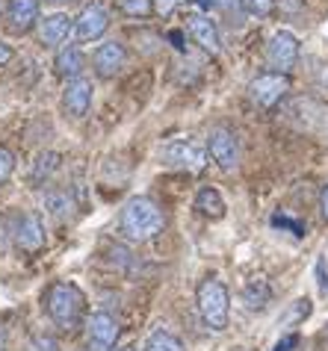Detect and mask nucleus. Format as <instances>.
I'll return each instance as SVG.
<instances>
[{"label":"nucleus","instance_id":"obj_1","mask_svg":"<svg viewBox=\"0 0 328 351\" xmlns=\"http://www.w3.org/2000/svg\"><path fill=\"white\" fill-rule=\"evenodd\" d=\"M119 224H121V233L130 242H148L163 230L166 219H163V210L157 207V201L145 198V195H137V198H130L124 204Z\"/></svg>","mask_w":328,"mask_h":351},{"label":"nucleus","instance_id":"obj_2","mask_svg":"<svg viewBox=\"0 0 328 351\" xmlns=\"http://www.w3.org/2000/svg\"><path fill=\"white\" fill-rule=\"evenodd\" d=\"M45 307H47V316H51L56 325L65 328V330H74L83 319V310H86V295L80 292V287L69 284V280H60L47 289L45 295Z\"/></svg>","mask_w":328,"mask_h":351},{"label":"nucleus","instance_id":"obj_3","mask_svg":"<svg viewBox=\"0 0 328 351\" xmlns=\"http://www.w3.org/2000/svg\"><path fill=\"white\" fill-rule=\"evenodd\" d=\"M207 145H201L192 136H180V139H169L160 148V160L169 169H183V171H201L207 165Z\"/></svg>","mask_w":328,"mask_h":351},{"label":"nucleus","instance_id":"obj_4","mask_svg":"<svg viewBox=\"0 0 328 351\" xmlns=\"http://www.w3.org/2000/svg\"><path fill=\"white\" fill-rule=\"evenodd\" d=\"M198 310L201 319L207 322L210 330H225L228 328V289L222 280L207 278L198 287Z\"/></svg>","mask_w":328,"mask_h":351},{"label":"nucleus","instance_id":"obj_5","mask_svg":"<svg viewBox=\"0 0 328 351\" xmlns=\"http://www.w3.org/2000/svg\"><path fill=\"white\" fill-rule=\"evenodd\" d=\"M290 92V80L287 74L281 71H266V74H257L252 83H248V97H252L255 106H275L281 97Z\"/></svg>","mask_w":328,"mask_h":351},{"label":"nucleus","instance_id":"obj_6","mask_svg":"<svg viewBox=\"0 0 328 351\" xmlns=\"http://www.w3.org/2000/svg\"><path fill=\"white\" fill-rule=\"evenodd\" d=\"M207 154L213 157V162L222 171H237L239 165V139L237 133H231L228 128H213L207 136Z\"/></svg>","mask_w":328,"mask_h":351},{"label":"nucleus","instance_id":"obj_7","mask_svg":"<svg viewBox=\"0 0 328 351\" xmlns=\"http://www.w3.org/2000/svg\"><path fill=\"white\" fill-rule=\"evenodd\" d=\"M115 339H119V322L107 310H98L86 322V343L89 351H113Z\"/></svg>","mask_w":328,"mask_h":351},{"label":"nucleus","instance_id":"obj_8","mask_svg":"<svg viewBox=\"0 0 328 351\" xmlns=\"http://www.w3.org/2000/svg\"><path fill=\"white\" fill-rule=\"evenodd\" d=\"M298 60V38L290 30H278L266 45V62L275 68V71L287 74Z\"/></svg>","mask_w":328,"mask_h":351},{"label":"nucleus","instance_id":"obj_9","mask_svg":"<svg viewBox=\"0 0 328 351\" xmlns=\"http://www.w3.org/2000/svg\"><path fill=\"white\" fill-rule=\"evenodd\" d=\"M107 27H110V12L101 3H89V6L80 9V15H77L74 33L80 42H95V38H101L107 33Z\"/></svg>","mask_w":328,"mask_h":351},{"label":"nucleus","instance_id":"obj_10","mask_svg":"<svg viewBox=\"0 0 328 351\" xmlns=\"http://www.w3.org/2000/svg\"><path fill=\"white\" fill-rule=\"evenodd\" d=\"M128 62V51L119 45V42H104L98 45V51L92 53V65H95V74L104 77V80H110L115 77Z\"/></svg>","mask_w":328,"mask_h":351},{"label":"nucleus","instance_id":"obj_11","mask_svg":"<svg viewBox=\"0 0 328 351\" xmlns=\"http://www.w3.org/2000/svg\"><path fill=\"white\" fill-rule=\"evenodd\" d=\"M62 106L71 119H83L92 106V83L86 77H77V80H69L62 92Z\"/></svg>","mask_w":328,"mask_h":351},{"label":"nucleus","instance_id":"obj_12","mask_svg":"<svg viewBox=\"0 0 328 351\" xmlns=\"http://www.w3.org/2000/svg\"><path fill=\"white\" fill-rule=\"evenodd\" d=\"M12 233H15V242H18L21 251H38L45 245V228H42V219H38L36 213L18 216Z\"/></svg>","mask_w":328,"mask_h":351},{"label":"nucleus","instance_id":"obj_13","mask_svg":"<svg viewBox=\"0 0 328 351\" xmlns=\"http://www.w3.org/2000/svg\"><path fill=\"white\" fill-rule=\"evenodd\" d=\"M74 30V21L65 12H56V15H47L38 21V38H42V45H62L65 38H69V33Z\"/></svg>","mask_w":328,"mask_h":351},{"label":"nucleus","instance_id":"obj_14","mask_svg":"<svg viewBox=\"0 0 328 351\" xmlns=\"http://www.w3.org/2000/svg\"><path fill=\"white\" fill-rule=\"evenodd\" d=\"M6 18L15 33H27L38 21V0H9Z\"/></svg>","mask_w":328,"mask_h":351},{"label":"nucleus","instance_id":"obj_15","mask_svg":"<svg viewBox=\"0 0 328 351\" xmlns=\"http://www.w3.org/2000/svg\"><path fill=\"white\" fill-rule=\"evenodd\" d=\"M187 27H189V36L196 38V45H201L207 53H219V30L216 24L210 21L207 15H192L187 18Z\"/></svg>","mask_w":328,"mask_h":351},{"label":"nucleus","instance_id":"obj_16","mask_svg":"<svg viewBox=\"0 0 328 351\" xmlns=\"http://www.w3.org/2000/svg\"><path fill=\"white\" fill-rule=\"evenodd\" d=\"M83 65H86L83 51H80V47H74V45L62 47V51L56 53V62H54L56 74L65 77V80H77V77L83 74Z\"/></svg>","mask_w":328,"mask_h":351},{"label":"nucleus","instance_id":"obj_17","mask_svg":"<svg viewBox=\"0 0 328 351\" xmlns=\"http://www.w3.org/2000/svg\"><path fill=\"white\" fill-rule=\"evenodd\" d=\"M196 210L201 213V216H207V219H222L225 216V201H222L219 189H213V186L201 189L196 195Z\"/></svg>","mask_w":328,"mask_h":351},{"label":"nucleus","instance_id":"obj_18","mask_svg":"<svg viewBox=\"0 0 328 351\" xmlns=\"http://www.w3.org/2000/svg\"><path fill=\"white\" fill-rule=\"evenodd\" d=\"M269 298H272V289H269V284H266L263 278H257V280H252V284H246V289H243V301H246L248 310H263L269 304Z\"/></svg>","mask_w":328,"mask_h":351},{"label":"nucleus","instance_id":"obj_19","mask_svg":"<svg viewBox=\"0 0 328 351\" xmlns=\"http://www.w3.org/2000/svg\"><path fill=\"white\" fill-rule=\"evenodd\" d=\"M45 207L51 210L54 219H69L71 213H74V198H71L69 192L56 189V192H47L45 195Z\"/></svg>","mask_w":328,"mask_h":351},{"label":"nucleus","instance_id":"obj_20","mask_svg":"<svg viewBox=\"0 0 328 351\" xmlns=\"http://www.w3.org/2000/svg\"><path fill=\"white\" fill-rule=\"evenodd\" d=\"M142 351H183V343L175 337V334H169V330H154V334L145 339V348Z\"/></svg>","mask_w":328,"mask_h":351},{"label":"nucleus","instance_id":"obj_21","mask_svg":"<svg viewBox=\"0 0 328 351\" xmlns=\"http://www.w3.org/2000/svg\"><path fill=\"white\" fill-rule=\"evenodd\" d=\"M56 169H60V154L47 151V154H42V157L36 160L33 171H30V180H33V183H42V180L51 178V174H54Z\"/></svg>","mask_w":328,"mask_h":351},{"label":"nucleus","instance_id":"obj_22","mask_svg":"<svg viewBox=\"0 0 328 351\" xmlns=\"http://www.w3.org/2000/svg\"><path fill=\"white\" fill-rule=\"evenodd\" d=\"M115 6H119L124 15H130V18H145V15H151V9H154L151 0H115Z\"/></svg>","mask_w":328,"mask_h":351},{"label":"nucleus","instance_id":"obj_23","mask_svg":"<svg viewBox=\"0 0 328 351\" xmlns=\"http://www.w3.org/2000/svg\"><path fill=\"white\" fill-rule=\"evenodd\" d=\"M239 3H243V12L255 18H266L275 9V0H239Z\"/></svg>","mask_w":328,"mask_h":351},{"label":"nucleus","instance_id":"obj_24","mask_svg":"<svg viewBox=\"0 0 328 351\" xmlns=\"http://www.w3.org/2000/svg\"><path fill=\"white\" fill-rule=\"evenodd\" d=\"M12 171H15V157H12V151L9 148H0V186L12 178Z\"/></svg>","mask_w":328,"mask_h":351},{"label":"nucleus","instance_id":"obj_25","mask_svg":"<svg viewBox=\"0 0 328 351\" xmlns=\"http://www.w3.org/2000/svg\"><path fill=\"white\" fill-rule=\"evenodd\" d=\"M305 316H311V301H307V298H298L296 304H293V310H290V313H287L284 325H293V322H302Z\"/></svg>","mask_w":328,"mask_h":351},{"label":"nucleus","instance_id":"obj_26","mask_svg":"<svg viewBox=\"0 0 328 351\" xmlns=\"http://www.w3.org/2000/svg\"><path fill=\"white\" fill-rule=\"evenodd\" d=\"M24 351H60V343L54 337H36Z\"/></svg>","mask_w":328,"mask_h":351},{"label":"nucleus","instance_id":"obj_27","mask_svg":"<svg viewBox=\"0 0 328 351\" xmlns=\"http://www.w3.org/2000/svg\"><path fill=\"white\" fill-rule=\"evenodd\" d=\"M272 224L275 228H287L290 233H296V237H305V224H298V221L287 219V216H272Z\"/></svg>","mask_w":328,"mask_h":351},{"label":"nucleus","instance_id":"obj_28","mask_svg":"<svg viewBox=\"0 0 328 351\" xmlns=\"http://www.w3.org/2000/svg\"><path fill=\"white\" fill-rule=\"evenodd\" d=\"M180 3H183V0H154V9H157L160 15H169V12H175Z\"/></svg>","mask_w":328,"mask_h":351},{"label":"nucleus","instance_id":"obj_29","mask_svg":"<svg viewBox=\"0 0 328 351\" xmlns=\"http://www.w3.org/2000/svg\"><path fill=\"white\" fill-rule=\"evenodd\" d=\"M216 9H222V12H243V3L239 0H216Z\"/></svg>","mask_w":328,"mask_h":351},{"label":"nucleus","instance_id":"obj_30","mask_svg":"<svg viewBox=\"0 0 328 351\" xmlns=\"http://www.w3.org/2000/svg\"><path fill=\"white\" fill-rule=\"evenodd\" d=\"M320 213H323V219L328 221V183H325L323 192H320Z\"/></svg>","mask_w":328,"mask_h":351},{"label":"nucleus","instance_id":"obj_31","mask_svg":"<svg viewBox=\"0 0 328 351\" xmlns=\"http://www.w3.org/2000/svg\"><path fill=\"white\" fill-rule=\"evenodd\" d=\"M9 60H12V47H9V45H3V42H0V65H6Z\"/></svg>","mask_w":328,"mask_h":351},{"label":"nucleus","instance_id":"obj_32","mask_svg":"<svg viewBox=\"0 0 328 351\" xmlns=\"http://www.w3.org/2000/svg\"><path fill=\"white\" fill-rule=\"evenodd\" d=\"M169 42L178 47V51H183V36H180V30H172L169 33Z\"/></svg>","mask_w":328,"mask_h":351},{"label":"nucleus","instance_id":"obj_33","mask_svg":"<svg viewBox=\"0 0 328 351\" xmlns=\"http://www.w3.org/2000/svg\"><path fill=\"white\" fill-rule=\"evenodd\" d=\"M198 9H204V12H210V9H216V0H192Z\"/></svg>","mask_w":328,"mask_h":351},{"label":"nucleus","instance_id":"obj_34","mask_svg":"<svg viewBox=\"0 0 328 351\" xmlns=\"http://www.w3.org/2000/svg\"><path fill=\"white\" fill-rule=\"evenodd\" d=\"M47 3H69V0H47Z\"/></svg>","mask_w":328,"mask_h":351},{"label":"nucleus","instance_id":"obj_35","mask_svg":"<svg viewBox=\"0 0 328 351\" xmlns=\"http://www.w3.org/2000/svg\"><path fill=\"white\" fill-rule=\"evenodd\" d=\"M115 351H133V348H115Z\"/></svg>","mask_w":328,"mask_h":351}]
</instances>
